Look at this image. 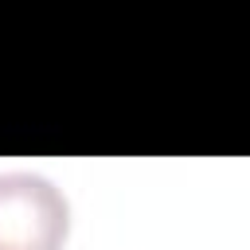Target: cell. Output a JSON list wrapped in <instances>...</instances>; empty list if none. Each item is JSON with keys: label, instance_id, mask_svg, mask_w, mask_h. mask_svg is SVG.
I'll use <instances>...</instances> for the list:
<instances>
[{"label": "cell", "instance_id": "cell-1", "mask_svg": "<svg viewBox=\"0 0 250 250\" xmlns=\"http://www.w3.org/2000/svg\"><path fill=\"white\" fill-rule=\"evenodd\" d=\"M66 230L70 207L47 176H0V250H62Z\"/></svg>", "mask_w": 250, "mask_h": 250}]
</instances>
